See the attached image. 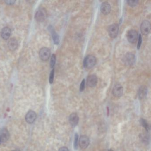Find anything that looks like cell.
I'll use <instances>...</instances> for the list:
<instances>
[{
  "instance_id": "obj_11",
  "label": "cell",
  "mask_w": 151,
  "mask_h": 151,
  "mask_svg": "<svg viewBox=\"0 0 151 151\" xmlns=\"http://www.w3.org/2000/svg\"><path fill=\"white\" fill-rule=\"evenodd\" d=\"M9 138V133L8 130L4 128L0 132V144L6 142Z\"/></svg>"
},
{
  "instance_id": "obj_15",
  "label": "cell",
  "mask_w": 151,
  "mask_h": 151,
  "mask_svg": "<svg viewBox=\"0 0 151 151\" xmlns=\"http://www.w3.org/2000/svg\"><path fill=\"white\" fill-rule=\"evenodd\" d=\"M11 34V30L9 28L6 27L1 30V36L5 40H7L10 37Z\"/></svg>"
},
{
  "instance_id": "obj_25",
  "label": "cell",
  "mask_w": 151,
  "mask_h": 151,
  "mask_svg": "<svg viewBox=\"0 0 151 151\" xmlns=\"http://www.w3.org/2000/svg\"><path fill=\"white\" fill-rule=\"evenodd\" d=\"M142 37L141 35H139L138 37V48L139 49L141 46V43H142Z\"/></svg>"
},
{
  "instance_id": "obj_22",
  "label": "cell",
  "mask_w": 151,
  "mask_h": 151,
  "mask_svg": "<svg viewBox=\"0 0 151 151\" xmlns=\"http://www.w3.org/2000/svg\"><path fill=\"white\" fill-rule=\"evenodd\" d=\"M54 74H55V70L53 69L50 73L49 76V83L50 84H52L54 81Z\"/></svg>"
},
{
  "instance_id": "obj_16",
  "label": "cell",
  "mask_w": 151,
  "mask_h": 151,
  "mask_svg": "<svg viewBox=\"0 0 151 151\" xmlns=\"http://www.w3.org/2000/svg\"><path fill=\"white\" fill-rule=\"evenodd\" d=\"M18 42L15 39L12 38L8 41V46L9 50L13 51L18 48Z\"/></svg>"
},
{
  "instance_id": "obj_2",
  "label": "cell",
  "mask_w": 151,
  "mask_h": 151,
  "mask_svg": "<svg viewBox=\"0 0 151 151\" xmlns=\"http://www.w3.org/2000/svg\"><path fill=\"white\" fill-rule=\"evenodd\" d=\"M127 38L129 43L135 44L138 38V32L136 30L133 29L129 30L127 34Z\"/></svg>"
},
{
  "instance_id": "obj_17",
  "label": "cell",
  "mask_w": 151,
  "mask_h": 151,
  "mask_svg": "<svg viewBox=\"0 0 151 151\" xmlns=\"http://www.w3.org/2000/svg\"><path fill=\"white\" fill-rule=\"evenodd\" d=\"M49 29H50V32H51L54 43L56 44H58L59 42V35L57 34L56 32L54 31V29L52 28V27H50Z\"/></svg>"
},
{
  "instance_id": "obj_13",
  "label": "cell",
  "mask_w": 151,
  "mask_h": 151,
  "mask_svg": "<svg viewBox=\"0 0 151 151\" xmlns=\"http://www.w3.org/2000/svg\"><path fill=\"white\" fill-rule=\"evenodd\" d=\"M79 118L77 114L76 113H72L70 115L69 121L70 124L73 127H75L78 124Z\"/></svg>"
},
{
  "instance_id": "obj_29",
  "label": "cell",
  "mask_w": 151,
  "mask_h": 151,
  "mask_svg": "<svg viewBox=\"0 0 151 151\" xmlns=\"http://www.w3.org/2000/svg\"><path fill=\"white\" fill-rule=\"evenodd\" d=\"M13 151H20V150H18V149H16V150H14Z\"/></svg>"
},
{
  "instance_id": "obj_14",
  "label": "cell",
  "mask_w": 151,
  "mask_h": 151,
  "mask_svg": "<svg viewBox=\"0 0 151 151\" xmlns=\"http://www.w3.org/2000/svg\"><path fill=\"white\" fill-rule=\"evenodd\" d=\"M111 8L110 4L108 2H104L101 6V11L102 13L105 15H107L110 13Z\"/></svg>"
},
{
  "instance_id": "obj_27",
  "label": "cell",
  "mask_w": 151,
  "mask_h": 151,
  "mask_svg": "<svg viewBox=\"0 0 151 151\" xmlns=\"http://www.w3.org/2000/svg\"><path fill=\"white\" fill-rule=\"evenodd\" d=\"M58 151H69V149H68V147H63L61 148H59Z\"/></svg>"
},
{
  "instance_id": "obj_4",
  "label": "cell",
  "mask_w": 151,
  "mask_h": 151,
  "mask_svg": "<svg viewBox=\"0 0 151 151\" xmlns=\"http://www.w3.org/2000/svg\"><path fill=\"white\" fill-rule=\"evenodd\" d=\"M119 31V26L116 24H114L109 26L108 28V33L112 38L117 37Z\"/></svg>"
},
{
  "instance_id": "obj_28",
  "label": "cell",
  "mask_w": 151,
  "mask_h": 151,
  "mask_svg": "<svg viewBox=\"0 0 151 151\" xmlns=\"http://www.w3.org/2000/svg\"><path fill=\"white\" fill-rule=\"evenodd\" d=\"M109 114V109L107 107V115L108 116V115Z\"/></svg>"
},
{
  "instance_id": "obj_7",
  "label": "cell",
  "mask_w": 151,
  "mask_h": 151,
  "mask_svg": "<svg viewBox=\"0 0 151 151\" xmlns=\"http://www.w3.org/2000/svg\"><path fill=\"white\" fill-rule=\"evenodd\" d=\"M90 144V139L86 135H83L80 137L79 140V145L82 149H86Z\"/></svg>"
},
{
  "instance_id": "obj_12",
  "label": "cell",
  "mask_w": 151,
  "mask_h": 151,
  "mask_svg": "<svg viewBox=\"0 0 151 151\" xmlns=\"http://www.w3.org/2000/svg\"><path fill=\"white\" fill-rule=\"evenodd\" d=\"M37 118V114L33 111H29L26 115L25 120L29 124H32Z\"/></svg>"
},
{
  "instance_id": "obj_21",
  "label": "cell",
  "mask_w": 151,
  "mask_h": 151,
  "mask_svg": "<svg viewBox=\"0 0 151 151\" xmlns=\"http://www.w3.org/2000/svg\"><path fill=\"white\" fill-rule=\"evenodd\" d=\"M78 136L77 133H76L75 134V140H74V148L75 149H77L78 147Z\"/></svg>"
},
{
  "instance_id": "obj_19",
  "label": "cell",
  "mask_w": 151,
  "mask_h": 151,
  "mask_svg": "<svg viewBox=\"0 0 151 151\" xmlns=\"http://www.w3.org/2000/svg\"><path fill=\"white\" fill-rule=\"evenodd\" d=\"M140 122L142 126L145 128L147 132H148V131L150 130V127H149L147 121L145 120L144 119H141L140 120Z\"/></svg>"
},
{
  "instance_id": "obj_20",
  "label": "cell",
  "mask_w": 151,
  "mask_h": 151,
  "mask_svg": "<svg viewBox=\"0 0 151 151\" xmlns=\"http://www.w3.org/2000/svg\"><path fill=\"white\" fill-rule=\"evenodd\" d=\"M56 62V56L55 54H53L52 56L51 61H50V66L51 68H53L55 66Z\"/></svg>"
},
{
  "instance_id": "obj_6",
  "label": "cell",
  "mask_w": 151,
  "mask_h": 151,
  "mask_svg": "<svg viewBox=\"0 0 151 151\" xmlns=\"http://www.w3.org/2000/svg\"><path fill=\"white\" fill-rule=\"evenodd\" d=\"M151 30L150 23L147 20H145L142 22L140 26V30L142 34L144 35H147L150 33Z\"/></svg>"
},
{
  "instance_id": "obj_24",
  "label": "cell",
  "mask_w": 151,
  "mask_h": 151,
  "mask_svg": "<svg viewBox=\"0 0 151 151\" xmlns=\"http://www.w3.org/2000/svg\"><path fill=\"white\" fill-rule=\"evenodd\" d=\"M85 79H83L81 83L80 86V91L82 92L85 89Z\"/></svg>"
},
{
  "instance_id": "obj_23",
  "label": "cell",
  "mask_w": 151,
  "mask_h": 151,
  "mask_svg": "<svg viewBox=\"0 0 151 151\" xmlns=\"http://www.w3.org/2000/svg\"><path fill=\"white\" fill-rule=\"evenodd\" d=\"M139 1H128V5L131 7H135L138 5Z\"/></svg>"
},
{
  "instance_id": "obj_18",
  "label": "cell",
  "mask_w": 151,
  "mask_h": 151,
  "mask_svg": "<svg viewBox=\"0 0 151 151\" xmlns=\"http://www.w3.org/2000/svg\"><path fill=\"white\" fill-rule=\"evenodd\" d=\"M147 94V90L145 87H142L140 88L139 90V97L140 99H143L145 98Z\"/></svg>"
},
{
  "instance_id": "obj_3",
  "label": "cell",
  "mask_w": 151,
  "mask_h": 151,
  "mask_svg": "<svg viewBox=\"0 0 151 151\" xmlns=\"http://www.w3.org/2000/svg\"><path fill=\"white\" fill-rule=\"evenodd\" d=\"M51 55L50 49L47 47H43L40 49L39 52V56L40 59L43 61H47Z\"/></svg>"
},
{
  "instance_id": "obj_9",
  "label": "cell",
  "mask_w": 151,
  "mask_h": 151,
  "mask_svg": "<svg viewBox=\"0 0 151 151\" xmlns=\"http://www.w3.org/2000/svg\"><path fill=\"white\" fill-rule=\"evenodd\" d=\"M135 56L132 53H128L124 57V61L127 65L131 66L135 62Z\"/></svg>"
},
{
  "instance_id": "obj_10",
  "label": "cell",
  "mask_w": 151,
  "mask_h": 151,
  "mask_svg": "<svg viewBox=\"0 0 151 151\" xmlns=\"http://www.w3.org/2000/svg\"><path fill=\"white\" fill-rule=\"evenodd\" d=\"M97 83V77L95 75L89 76L87 78V84L90 87H94Z\"/></svg>"
},
{
  "instance_id": "obj_5",
  "label": "cell",
  "mask_w": 151,
  "mask_h": 151,
  "mask_svg": "<svg viewBox=\"0 0 151 151\" xmlns=\"http://www.w3.org/2000/svg\"><path fill=\"white\" fill-rule=\"evenodd\" d=\"M46 16V10L44 8H40L37 11L35 14V19L38 22H43L45 20Z\"/></svg>"
},
{
  "instance_id": "obj_1",
  "label": "cell",
  "mask_w": 151,
  "mask_h": 151,
  "mask_svg": "<svg viewBox=\"0 0 151 151\" xmlns=\"http://www.w3.org/2000/svg\"><path fill=\"white\" fill-rule=\"evenodd\" d=\"M96 63V59L95 57L93 55H88L86 57L84 60V66L87 69L92 68L95 66Z\"/></svg>"
},
{
  "instance_id": "obj_26",
  "label": "cell",
  "mask_w": 151,
  "mask_h": 151,
  "mask_svg": "<svg viewBox=\"0 0 151 151\" xmlns=\"http://www.w3.org/2000/svg\"><path fill=\"white\" fill-rule=\"evenodd\" d=\"M5 2H6V3L7 4H8V5H13V4H14L15 3V1H5Z\"/></svg>"
},
{
  "instance_id": "obj_8",
  "label": "cell",
  "mask_w": 151,
  "mask_h": 151,
  "mask_svg": "<svg viewBox=\"0 0 151 151\" xmlns=\"http://www.w3.org/2000/svg\"><path fill=\"white\" fill-rule=\"evenodd\" d=\"M113 95L115 97H120L122 95L123 93V87L120 84H116L113 89Z\"/></svg>"
},
{
  "instance_id": "obj_30",
  "label": "cell",
  "mask_w": 151,
  "mask_h": 151,
  "mask_svg": "<svg viewBox=\"0 0 151 151\" xmlns=\"http://www.w3.org/2000/svg\"><path fill=\"white\" fill-rule=\"evenodd\" d=\"M108 151H114V150H113V149H109V150H108Z\"/></svg>"
}]
</instances>
